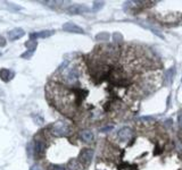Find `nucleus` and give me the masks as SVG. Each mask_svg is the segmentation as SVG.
Instances as JSON below:
<instances>
[{"label": "nucleus", "mask_w": 182, "mask_h": 170, "mask_svg": "<svg viewBox=\"0 0 182 170\" xmlns=\"http://www.w3.org/2000/svg\"><path fill=\"white\" fill-rule=\"evenodd\" d=\"M14 76H15L14 72H11V70H9V69H6V68L0 69V78H1L3 82L7 83V82L11 81Z\"/></svg>", "instance_id": "nucleus-13"}, {"label": "nucleus", "mask_w": 182, "mask_h": 170, "mask_svg": "<svg viewBox=\"0 0 182 170\" xmlns=\"http://www.w3.org/2000/svg\"><path fill=\"white\" fill-rule=\"evenodd\" d=\"M65 10L70 15H79V14L89 11V8H87L86 6H82V5H70Z\"/></svg>", "instance_id": "nucleus-5"}, {"label": "nucleus", "mask_w": 182, "mask_h": 170, "mask_svg": "<svg viewBox=\"0 0 182 170\" xmlns=\"http://www.w3.org/2000/svg\"><path fill=\"white\" fill-rule=\"evenodd\" d=\"M109 39V34L108 33H99L97 37H96V40L97 41H107Z\"/></svg>", "instance_id": "nucleus-15"}, {"label": "nucleus", "mask_w": 182, "mask_h": 170, "mask_svg": "<svg viewBox=\"0 0 182 170\" xmlns=\"http://www.w3.org/2000/svg\"><path fill=\"white\" fill-rule=\"evenodd\" d=\"M48 129H49V131H50L54 136H57V137L66 136V135H68V134L71 133L70 125H68L67 123H65V122H62V120L54 123L52 125H50V126L48 127Z\"/></svg>", "instance_id": "nucleus-2"}, {"label": "nucleus", "mask_w": 182, "mask_h": 170, "mask_svg": "<svg viewBox=\"0 0 182 170\" xmlns=\"http://www.w3.org/2000/svg\"><path fill=\"white\" fill-rule=\"evenodd\" d=\"M0 54H1V53H0Z\"/></svg>", "instance_id": "nucleus-26"}, {"label": "nucleus", "mask_w": 182, "mask_h": 170, "mask_svg": "<svg viewBox=\"0 0 182 170\" xmlns=\"http://www.w3.org/2000/svg\"><path fill=\"white\" fill-rule=\"evenodd\" d=\"M102 6H104V2H101V1H94V2H93V6H92V9H93L94 11H97V10H99L100 8H102Z\"/></svg>", "instance_id": "nucleus-16"}, {"label": "nucleus", "mask_w": 182, "mask_h": 170, "mask_svg": "<svg viewBox=\"0 0 182 170\" xmlns=\"http://www.w3.org/2000/svg\"><path fill=\"white\" fill-rule=\"evenodd\" d=\"M59 70L62 72V77L64 82L68 86L78 84L80 78V69L76 66H68V61H65L60 67Z\"/></svg>", "instance_id": "nucleus-1"}, {"label": "nucleus", "mask_w": 182, "mask_h": 170, "mask_svg": "<svg viewBox=\"0 0 182 170\" xmlns=\"http://www.w3.org/2000/svg\"><path fill=\"white\" fill-rule=\"evenodd\" d=\"M49 170H66L64 166H59V165H50Z\"/></svg>", "instance_id": "nucleus-18"}, {"label": "nucleus", "mask_w": 182, "mask_h": 170, "mask_svg": "<svg viewBox=\"0 0 182 170\" xmlns=\"http://www.w3.org/2000/svg\"><path fill=\"white\" fill-rule=\"evenodd\" d=\"M46 152V143L45 139L40 138V137H35L34 139V144H33V153L37 158H40L45 154Z\"/></svg>", "instance_id": "nucleus-3"}, {"label": "nucleus", "mask_w": 182, "mask_h": 170, "mask_svg": "<svg viewBox=\"0 0 182 170\" xmlns=\"http://www.w3.org/2000/svg\"><path fill=\"white\" fill-rule=\"evenodd\" d=\"M140 120H142V122H149V123H153L155 119H154V117H151V116H145V117H141L140 118Z\"/></svg>", "instance_id": "nucleus-19"}, {"label": "nucleus", "mask_w": 182, "mask_h": 170, "mask_svg": "<svg viewBox=\"0 0 182 170\" xmlns=\"http://www.w3.org/2000/svg\"><path fill=\"white\" fill-rule=\"evenodd\" d=\"M37 45H38L37 40H29L27 42L25 43V46L27 48V51H26L25 53H23L21 57H22V58H26V59H29V58L33 54V52L35 51Z\"/></svg>", "instance_id": "nucleus-7"}, {"label": "nucleus", "mask_w": 182, "mask_h": 170, "mask_svg": "<svg viewBox=\"0 0 182 170\" xmlns=\"http://www.w3.org/2000/svg\"><path fill=\"white\" fill-rule=\"evenodd\" d=\"M54 31H41V32H35V33H31L30 34V40H35L38 38H49L54 34Z\"/></svg>", "instance_id": "nucleus-14"}, {"label": "nucleus", "mask_w": 182, "mask_h": 170, "mask_svg": "<svg viewBox=\"0 0 182 170\" xmlns=\"http://www.w3.org/2000/svg\"><path fill=\"white\" fill-rule=\"evenodd\" d=\"M132 134H133L132 128L128 127V126H124V127H122L118 130L117 136H118V138H120L122 142H128V141L131 138Z\"/></svg>", "instance_id": "nucleus-6"}, {"label": "nucleus", "mask_w": 182, "mask_h": 170, "mask_svg": "<svg viewBox=\"0 0 182 170\" xmlns=\"http://www.w3.org/2000/svg\"><path fill=\"white\" fill-rule=\"evenodd\" d=\"M178 125H179V127L182 129V112L179 115V117H178Z\"/></svg>", "instance_id": "nucleus-22"}, {"label": "nucleus", "mask_w": 182, "mask_h": 170, "mask_svg": "<svg viewBox=\"0 0 182 170\" xmlns=\"http://www.w3.org/2000/svg\"><path fill=\"white\" fill-rule=\"evenodd\" d=\"M172 126V120L169 119L167 122H165V127H171Z\"/></svg>", "instance_id": "nucleus-24"}, {"label": "nucleus", "mask_w": 182, "mask_h": 170, "mask_svg": "<svg viewBox=\"0 0 182 170\" xmlns=\"http://www.w3.org/2000/svg\"><path fill=\"white\" fill-rule=\"evenodd\" d=\"M30 170H43L42 169V167L40 166V165H33V166H31V168H30Z\"/></svg>", "instance_id": "nucleus-21"}, {"label": "nucleus", "mask_w": 182, "mask_h": 170, "mask_svg": "<svg viewBox=\"0 0 182 170\" xmlns=\"http://www.w3.org/2000/svg\"><path fill=\"white\" fill-rule=\"evenodd\" d=\"M92 158H93V150L92 149H83L79 155V160L83 165V167H87L90 165Z\"/></svg>", "instance_id": "nucleus-4"}, {"label": "nucleus", "mask_w": 182, "mask_h": 170, "mask_svg": "<svg viewBox=\"0 0 182 170\" xmlns=\"http://www.w3.org/2000/svg\"><path fill=\"white\" fill-rule=\"evenodd\" d=\"M112 129H113V126H108V127L101 128V131H107V130H112Z\"/></svg>", "instance_id": "nucleus-25"}, {"label": "nucleus", "mask_w": 182, "mask_h": 170, "mask_svg": "<svg viewBox=\"0 0 182 170\" xmlns=\"http://www.w3.org/2000/svg\"><path fill=\"white\" fill-rule=\"evenodd\" d=\"M174 77H175V67H171L164 74V84L166 86H170L173 83Z\"/></svg>", "instance_id": "nucleus-9"}, {"label": "nucleus", "mask_w": 182, "mask_h": 170, "mask_svg": "<svg viewBox=\"0 0 182 170\" xmlns=\"http://www.w3.org/2000/svg\"><path fill=\"white\" fill-rule=\"evenodd\" d=\"M112 39H113L114 42H120V41L123 40V37H122L121 33H114V34L112 35Z\"/></svg>", "instance_id": "nucleus-17"}, {"label": "nucleus", "mask_w": 182, "mask_h": 170, "mask_svg": "<svg viewBox=\"0 0 182 170\" xmlns=\"http://www.w3.org/2000/svg\"><path fill=\"white\" fill-rule=\"evenodd\" d=\"M63 30L70 33H78V34H83L84 30L78 25H75L74 23H65L63 25Z\"/></svg>", "instance_id": "nucleus-8"}, {"label": "nucleus", "mask_w": 182, "mask_h": 170, "mask_svg": "<svg viewBox=\"0 0 182 170\" xmlns=\"http://www.w3.org/2000/svg\"><path fill=\"white\" fill-rule=\"evenodd\" d=\"M33 119H34V122H37V124H39V125L43 124V118H42V117H39V116H33Z\"/></svg>", "instance_id": "nucleus-20"}, {"label": "nucleus", "mask_w": 182, "mask_h": 170, "mask_svg": "<svg viewBox=\"0 0 182 170\" xmlns=\"http://www.w3.org/2000/svg\"><path fill=\"white\" fill-rule=\"evenodd\" d=\"M65 169L66 170H82L83 169V165H82V163L80 162V160H78V159H71V160L67 162Z\"/></svg>", "instance_id": "nucleus-11"}, {"label": "nucleus", "mask_w": 182, "mask_h": 170, "mask_svg": "<svg viewBox=\"0 0 182 170\" xmlns=\"http://www.w3.org/2000/svg\"><path fill=\"white\" fill-rule=\"evenodd\" d=\"M80 137H81V139H82L83 142H86V143H91V142H93V139H94L93 133H92L91 130H89V129H83V130H81Z\"/></svg>", "instance_id": "nucleus-12"}, {"label": "nucleus", "mask_w": 182, "mask_h": 170, "mask_svg": "<svg viewBox=\"0 0 182 170\" xmlns=\"http://www.w3.org/2000/svg\"><path fill=\"white\" fill-rule=\"evenodd\" d=\"M6 40H5V38H2V37H0V46L2 48V46H5L6 45Z\"/></svg>", "instance_id": "nucleus-23"}, {"label": "nucleus", "mask_w": 182, "mask_h": 170, "mask_svg": "<svg viewBox=\"0 0 182 170\" xmlns=\"http://www.w3.org/2000/svg\"><path fill=\"white\" fill-rule=\"evenodd\" d=\"M24 34H25V32L22 29L16 27V29H14V30L8 32V39H9V41H15L17 39H21Z\"/></svg>", "instance_id": "nucleus-10"}]
</instances>
